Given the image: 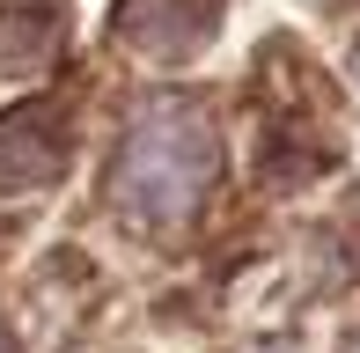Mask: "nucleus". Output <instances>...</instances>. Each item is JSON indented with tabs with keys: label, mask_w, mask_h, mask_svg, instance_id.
Instances as JSON below:
<instances>
[{
	"label": "nucleus",
	"mask_w": 360,
	"mask_h": 353,
	"mask_svg": "<svg viewBox=\"0 0 360 353\" xmlns=\"http://www.w3.org/2000/svg\"><path fill=\"white\" fill-rule=\"evenodd\" d=\"M346 353H360V339H353V346H346Z\"/></svg>",
	"instance_id": "423d86ee"
},
{
	"label": "nucleus",
	"mask_w": 360,
	"mask_h": 353,
	"mask_svg": "<svg viewBox=\"0 0 360 353\" xmlns=\"http://www.w3.org/2000/svg\"><path fill=\"white\" fill-rule=\"evenodd\" d=\"M221 23V0H118L110 30L133 44L140 59H184L214 37Z\"/></svg>",
	"instance_id": "7ed1b4c3"
},
{
	"label": "nucleus",
	"mask_w": 360,
	"mask_h": 353,
	"mask_svg": "<svg viewBox=\"0 0 360 353\" xmlns=\"http://www.w3.org/2000/svg\"><path fill=\"white\" fill-rule=\"evenodd\" d=\"M74 133H67V110L59 103H15L0 118V191H37L67 169Z\"/></svg>",
	"instance_id": "f03ea898"
},
{
	"label": "nucleus",
	"mask_w": 360,
	"mask_h": 353,
	"mask_svg": "<svg viewBox=\"0 0 360 353\" xmlns=\"http://www.w3.org/2000/svg\"><path fill=\"white\" fill-rule=\"evenodd\" d=\"M214 169H221V140L199 103H147L118 140L110 206L140 229H176V221L199 214Z\"/></svg>",
	"instance_id": "f257e3e1"
},
{
	"label": "nucleus",
	"mask_w": 360,
	"mask_h": 353,
	"mask_svg": "<svg viewBox=\"0 0 360 353\" xmlns=\"http://www.w3.org/2000/svg\"><path fill=\"white\" fill-rule=\"evenodd\" d=\"M0 353H15V346H8V331H0Z\"/></svg>",
	"instance_id": "39448f33"
},
{
	"label": "nucleus",
	"mask_w": 360,
	"mask_h": 353,
	"mask_svg": "<svg viewBox=\"0 0 360 353\" xmlns=\"http://www.w3.org/2000/svg\"><path fill=\"white\" fill-rule=\"evenodd\" d=\"M67 15L52 0H0V74H37L59 52Z\"/></svg>",
	"instance_id": "20e7f679"
}]
</instances>
